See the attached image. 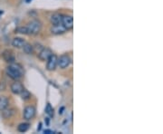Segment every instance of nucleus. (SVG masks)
I'll return each mask as SVG.
<instances>
[{"label":"nucleus","mask_w":163,"mask_h":134,"mask_svg":"<svg viewBox=\"0 0 163 134\" xmlns=\"http://www.w3.org/2000/svg\"><path fill=\"white\" fill-rule=\"evenodd\" d=\"M62 18H63V15L54 14V15H52L51 17H50V23L52 24V26L62 24Z\"/></svg>","instance_id":"12"},{"label":"nucleus","mask_w":163,"mask_h":134,"mask_svg":"<svg viewBox=\"0 0 163 134\" xmlns=\"http://www.w3.org/2000/svg\"><path fill=\"white\" fill-rule=\"evenodd\" d=\"M2 15H3V11H1V10H0V16H1Z\"/></svg>","instance_id":"22"},{"label":"nucleus","mask_w":163,"mask_h":134,"mask_svg":"<svg viewBox=\"0 0 163 134\" xmlns=\"http://www.w3.org/2000/svg\"><path fill=\"white\" fill-rule=\"evenodd\" d=\"M26 43H27V42H26L25 39H23V38H21V37H16V38H14L13 41H12V45H13L14 47H16V48L20 49V48H22V47L25 45Z\"/></svg>","instance_id":"11"},{"label":"nucleus","mask_w":163,"mask_h":134,"mask_svg":"<svg viewBox=\"0 0 163 134\" xmlns=\"http://www.w3.org/2000/svg\"><path fill=\"white\" fill-rule=\"evenodd\" d=\"M30 128V124L28 122H23V123H20L17 127V131L19 132H26L29 130Z\"/></svg>","instance_id":"15"},{"label":"nucleus","mask_w":163,"mask_h":134,"mask_svg":"<svg viewBox=\"0 0 163 134\" xmlns=\"http://www.w3.org/2000/svg\"><path fill=\"white\" fill-rule=\"evenodd\" d=\"M8 104H9L8 99L5 96H1L0 97V110L2 111V110H5L8 107Z\"/></svg>","instance_id":"13"},{"label":"nucleus","mask_w":163,"mask_h":134,"mask_svg":"<svg viewBox=\"0 0 163 134\" xmlns=\"http://www.w3.org/2000/svg\"><path fill=\"white\" fill-rule=\"evenodd\" d=\"M62 25L65 27V29L67 31L72 30L74 28V17L72 16H68V15L63 16Z\"/></svg>","instance_id":"4"},{"label":"nucleus","mask_w":163,"mask_h":134,"mask_svg":"<svg viewBox=\"0 0 163 134\" xmlns=\"http://www.w3.org/2000/svg\"><path fill=\"white\" fill-rule=\"evenodd\" d=\"M47 63H46V69L48 71H54L56 66H57V61H58V57L55 54H52L47 60Z\"/></svg>","instance_id":"7"},{"label":"nucleus","mask_w":163,"mask_h":134,"mask_svg":"<svg viewBox=\"0 0 163 134\" xmlns=\"http://www.w3.org/2000/svg\"><path fill=\"white\" fill-rule=\"evenodd\" d=\"M2 111H3V116L5 118H6V119L9 118V117H11L12 114H13V110H7V108L5 110H2Z\"/></svg>","instance_id":"19"},{"label":"nucleus","mask_w":163,"mask_h":134,"mask_svg":"<svg viewBox=\"0 0 163 134\" xmlns=\"http://www.w3.org/2000/svg\"><path fill=\"white\" fill-rule=\"evenodd\" d=\"M24 89H25L24 85H23L20 81H15L11 84V86H10L11 92H12L14 94H16V95H20V93L23 92Z\"/></svg>","instance_id":"5"},{"label":"nucleus","mask_w":163,"mask_h":134,"mask_svg":"<svg viewBox=\"0 0 163 134\" xmlns=\"http://www.w3.org/2000/svg\"><path fill=\"white\" fill-rule=\"evenodd\" d=\"M50 31H51V33H52L53 34H55V35L63 34H64L65 32H67V30L65 29V27H63L62 24L52 26L51 29H50Z\"/></svg>","instance_id":"10"},{"label":"nucleus","mask_w":163,"mask_h":134,"mask_svg":"<svg viewBox=\"0 0 163 134\" xmlns=\"http://www.w3.org/2000/svg\"><path fill=\"white\" fill-rule=\"evenodd\" d=\"M64 110V107H62L61 109H59V114H63Z\"/></svg>","instance_id":"21"},{"label":"nucleus","mask_w":163,"mask_h":134,"mask_svg":"<svg viewBox=\"0 0 163 134\" xmlns=\"http://www.w3.org/2000/svg\"><path fill=\"white\" fill-rule=\"evenodd\" d=\"M20 95H21V97H22V99L24 100V101H27V100H29L30 98H31V93H30V92L27 90V89H24L23 90V92L20 93Z\"/></svg>","instance_id":"16"},{"label":"nucleus","mask_w":163,"mask_h":134,"mask_svg":"<svg viewBox=\"0 0 163 134\" xmlns=\"http://www.w3.org/2000/svg\"><path fill=\"white\" fill-rule=\"evenodd\" d=\"M28 29V35H36L42 29V23L38 20H33L27 26Z\"/></svg>","instance_id":"2"},{"label":"nucleus","mask_w":163,"mask_h":134,"mask_svg":"<svg viewBox=\"0 0 163 134\" xmlns=\"http://www.w3.org/2000/svg\"><path fill=\"white\" fill-rule=\"evenodd\" d=\"M45 133H46V134H51V133H53V132L51 131V130H45V132H44Z\"/></svg>","instance_id":"20"},{"label":"nucleus","mask_w":163,"mask_h":134,"mask_svg":"<svg viewBox=\"0 0 163 134\" xmlns=\"http://www.w3.org/2000/svg\"><path fill=\"white\" fill-rule=\"evenodd\" d=\"M53 54V52L49 48H45L43 47L39 52H38V58L41 61H46L51 55Z\"/></svg>","instance_id":"8"},{"label":"nucleus","mask_w":163,"mask_h":134,"mask_svg":"<svg viewBox=\"0 0 163 134\" xmlns=\"http://www.w3.org/2000/svg\"><path fill=\"white\" fill-rule=\"evenodd\" d=\"M72 63V59L68 54H63L58 58L57 61V65L61 68V69H65L67 68Z\"/></svg>","instance_id":"3"},{"label":"nucleus","mask_w":163,"mask_h":134,"mask_svg":"<svg viewBox=\"0 0 163 134\" xmlns=\"http://www.w3.org/2000/svg\"><path fill=\"white\" fill-rule=\"evenodd\" d=\"M2 57H3L4 61L8 63H13L16 61L15 55L13 54V52L10 51V50H5L2 54Z\"/></svg>","instance_id":"9"},{"label":"nucleus","mask_w":163,"mask_h":134,"mask_svg":"<svg viewBox=\"0 0 163 134\" xmlns=\"http://www.w3.org/2000/svg\"><path fill=\"white\" fill-rule=\"evenodd\" d=\"M5 73L11 79L15 81H19L24 75V71H23V68L21 67V65L15 63H10L6 67Z\"/></svg>","instance_id":"1"},{"label":"nucleus","mask_w":163,"mask_h":134,"mask_svg":"<svg viewBox=\"0 0 163 134\" xmlns=\"http://www.w3.org/2000/svg\"><path fill=\"white\" fill-rule=\"evenodd\" d=\"M45 112H46V114H47L49 117H53V116H54V108L51 106L50 103H47V105H46V107H45Z\"/></svg>","instance_id":"17"},{"label":"nucleus","mask_w":163,"mask_h":134,"mask_svg":"<svg viewBox=\"0 0 163 134\" xmlns=\"http://www.w3.org/2000/svg\"><path fill=\"white\" fill-rule=\"evenodd\" d=\"M16 33L21 34H27L28 35V29L27 27H19L16 29Z\"/></svg>","instance_id":"18"},{"label":"nucleus","mask_w":163,"mask_h":134,"mask_svg":"<svg viewBox=\"0 0 163 134\" xmlns=\"http://www.w3.org/2000/svg\"><path fill=\"white\" fill-rule=\"evenodd\" d=\"M22 49L27 54H32L34 52V47L31 44H28V43L25 44V45L22 47Z\"/></svg>","instance_id":"14"},{"label":"nucleus","mask_w":163,"mask_h":134,"mask_svg":"<svg viewBox=\"0 0 163 134\" xmlns=\"http://www.w3.org/2000/svg\"><path fill=\"white\" fill-rule=\"evenodd\" d=\"M35 112H36V110L34 106H27L24 109V112H23L24 119L27 121L32 120L35 116Z\"/></svg>","instance_id":"6"}]
</instances>
